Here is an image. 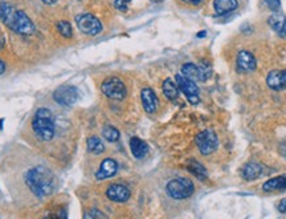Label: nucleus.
<instances>
[{"label":"nucleus","mask_w":286,"mask_h":219,"mask_svg":"<svg viewBox=\"0 0 286 219\" xmlns=\"http://www.w3.org/2000/svg\"><path fill=\"white\" fill-rule=\"evenodd\" d=\"M26 183L36 197H47L53 191L55 179L49 169L45 166H35L26 174Z\"/></svg>","instance_id":"f03ea898"},{"label":"nucleus","mask_w":286,"mask_h":219,"mask_svg":"<svg viewBox=\"0 0 286 219\" xmlns=\"http://www.w3.org/2000/svg\"><path fill=\"white\" fill-rule=\"evenodd\" d=\"M267 86L273 90L286 89V69L282 71H270L266 77Z\"/></svg>","instance_id":"9b49d317"},{"label":"nucleus","mask_w":286,"mask_h":219,"mask_svg":"<svg viewBox=\"0 0 286 219\" xmlns=\"http://www.w3.org/2000/svg\"><path fill=\"white\" fill-rule=\"evenodd\" d=\"M261 173H262V166L260 164H256V162H249L242 167L241 170L242 178L246 179V181H253V179L258 178Z\"/></svg>","instance_id":"f3484780"},{"label":"nucleus","mask_w":286,"mask_h":219,"mask_svg":"<svg viewBox=\"0 0 286 219\" xmlns=\"http://www.w3.org/2000/svg\"><path fill=\"white\" fill-rule=\"evenodd\" d=\"M176 85H178L179 90L186 94L191 104H199L200 102V97H199V86L196 85V82L191 80L188 77H184L183 74H176Z\"/></svg>","instance_id":"0eeeda50"},{"label":"nucleus","mask_w":286,"mask_h":219,"mask_svg":"<svg viewBox=\"0 0 286 219\" xmlns=\"http://www.w3.org/2000/svg\"><path fill=\"white\" fill-rule=\"evenodd\" d=\"M264 191H281L286 189V174L271 178L264 183L262 186Z\"/></svg>","instance_id":"a211bd4d"},{"label":"nucleus","mask_w":286,"mask_h":219,"mask_svg":"<svg viewBox=\"0 0 286 219\" xmlns=\"http://www.w3.org/2000/svg\"><path fill=\"white\" fill-rule=\"evenodd\" d=\"M166 190L168 195L174 199H187L195 191V186L188 178H175L167 183Z\"/></svg>","instance_id":"20e7f679"},{"label":"nucleus","mask_w":286,"mask_h":219,"mask_svg":"<svg viewBox=\"0 0 286 219\" xmlns=\"http://www.w3.org/2000/svg\"><path fill=\"white\" fill-rule=\"evenodd\" d=\"M101 90L112 100H122L126 96V86L118 77L106 78L101 85Z\"/></svg>","instance_id":"423d86ee"},{"label":"nucleus","mask_w":286,"mask_h":219,"mask_svg":"<svg viewBox=\"0 0 286 219\" xmlns=\"http://www.w3.org/2000/svg\"><path fill=\"white\" fill-rule=\"evenodd\" d=\"M88 150L93 154H101V153L105 150V145L104 142L101 141L98 137H90L88 140Z\"/></svg>","instance_id":"4be33fe9"},{"label":"nucleus","mask_w":286,"mask_h":219,"mask_svg":"<svg viewBox=\"0 0 286 219\" xmlns=\"http://www.w3.org/2000/svg\"><path fill=\"white\" fill-rule=\"evenodd\" d=\"M53 98L63 106H72L78 100V92L75 86L63 85L53 93Z\"/></svg>","instance_id":"1a4fd4ad"},{"label":"nucleus","mask_w":286,"mask_h":219,"mask_svg":"<svg viewBox=\"0 0 286 219\" xmlns=\"http://www.w3.org/2000/svg\"><path fill=\"white\" fill-rule=\"evenodd\" d=\"M265 2L273 12H278L281 10V0H265Z\"/></svg>","instance_id":"bb28decb"},{"label":"nucleus","mask_w":286,"mask_h":219,"mask_svg":"<svg viewBox=\"0 0 286 219\" xmlns=\"http://www.w3.org/2000/svg\"><path fill=\"white\" fill-rule=\"evenodd\" d=\"M102 136L109 142H115L119 140V132L114 127H110V125H108V127H105L102 129Z\"/></svg>","instance_id":"5701e85b"},{"label":"nucleus","mask_w":286,"mask_h":219,"mask_svg":"<svg viewBox=\"0 0 286 219\" xmlns=\"http://www.w3.org/2000/svg\"><path fill=\"white\" fill-rule=\"evenodd\" d=\"M278 211L282 212V214H286V198L278 203Z\"/></svg>","instance_id":"c756f323"},{"label":"nucleus","mask_w":286,"mask_h":219,"mask_svg":"<svg viewBox=\"0 0 286 219\" xmlns=\"http://www.w3.org/2000/svg\"><path fill=\"white\" fill-rule=\"evenodd\" d=\"M238 7L237 0H215L213 2V10L216 15H225L234 11Z\"/></svg>","instance_id":"2eb2a0df"},{"label":"nucleus","mask_w":286,"mask_h":219,"mask_svg":"<svg viewBox=\"0 0 286 219\" xmlns=\"http://www.w3.org/2000/svg\"><path fill=\"white\" fill-rule=\"evenodd\" d=\"M282 34L286 35V19L283 20V26H282Z\"/></svg>","instance_id":"72a5a7b5"},{"label":"nucleus","mask_w":286,"mask_h":219,"mask_svg":"<svg viewBox=\"0 0 286 219\" xmlns=\"http://www.w3.org/2000/svg\"><path fill=\"white\" fill-rule=\"evenodd\" d=\"M182 74L184 77H188L191 80H197V67L195 64H184L182 67Z\"/></svg>","instance_id":"b1692460"},{"label":"nucleus","mask_w":286,"mask_h":219,"mask_svg":"<svg viewBox=\"0 0 286 219\" xmlns=\"http://www.w3.org/2000/svg\"><path fill=\"white\" fill-rule=\"evenodd\" d=\"M130 149L133 156L135 157V158H138V160L143 158V157L149 153V146H147V144L138 137H133L130 140Z\"/></svg>","instance_id":"dca6fc26"},{"label":"nucleus","mask_w":286,"mask_h":219,"mask_svg":"<svg viewBox=\"0 0 286 219\" xmlns=\"http://www.w3.org/2000/svg\"><path fill=\"white\" fill-rule=\"evenodd\" d=\"M41 2H44L45 4H55L57 0H41Z\"/></svg>","instance_id":"473e14b6"},{"label":"nucleus","mask_w":286,"mask_h":219,"mask_svg":"<svg viewBox=\"0 0 286 219\" xmlns=\"http://www.w3.org/2000/svg\"><path fill=\"white\" fill-rule=\"evenodd\" d=\"M257 67L256 57L248 51H240L237 55V68L241 72H253Z\"/></svg>","instance_id":"f8f14e48"},{"label":"nucleus","mask_w":286,"mask_h":219,"mask_svg":"<svg viewBox=\"0 0 286 219\" xmlns=\"http://www.w3.org/2000/svg\"><path fill=\"white\" fill-rule=\"evenodd\" d=\"M283 20L285 19L282 16L279 15H273L269 19V24L271 26V28L277 32H282V26H283Z\"/></svg>","instance_id":"a878e982"},{"label":"nucleus","mask_w":286,"mask_h":219,"mask_svg":"<svg viewBox=\"0 0 286 219\" xmlns=\"http://www.w3.org/2000/svg\"><path fill=\"white\" fill-rule=\"evenodd\" d=\"M131 0H115L114 2V7L119 11H126L129 4H130Z\"/></svg>","instance_id":"cd10ccee"},{"label":"nucleus","mask_w":286,"mask_h":219,"mask_svg":"<svg viewBox=\"0 0 286 219\" xmlns=\"http://www.w3.org/2000/svg\"><path fill=\"white\" fill-rule=\"evenodd\" d=\"M76 24L80 28L81 32L90 36L98 35L102 31V24L98 19L92 14H84V15H78L76 18Z\"/></svg>","instance_id":"6e6552de"},{"label":"nucleus","mask_w":286,"mask_h":219,"mask_svg":"<svg viewBox=\"0 0 286 219\" xmlns=\"http://www.w3.org/2000/svg\"><path fill=\"white\" fill-rule=\"evenodd\" d=\"M32 129L41 141L48 142L53 140L56 134V123L52 112L47 108L39 109L32 120Z\"/></svg>","instance_id":"7ed1b4c3"},{"label":"nucleus","mask_w":286,"mask_h":219,"mask_svg":"<svg viewBox=\"0 0 286 219\" xmlns=\"http://www.w3.org/2000/svg\"><path fill=\"white\" fill-rule=\"evenodd\" d=\"M163 93L164 96L167 97L168 100H176L179 96V88L178 85H176V82H174L171 80V78H167V80H164L163 82Z\"/></svg>","instance_id":"aec40b11"},{"label":"nucleus","mask_w":286,"mask_h":219,"mask_svg":"<svg viewBox=\"0 0 286 219\" xmlns=\"http://www.w3.org/2000/svg\"><path fill=\"white\" fill-rule=\"evenodd\" d=\"M141 98H142V105L147 113H155L158 109V97L154 93L153 89L150 88H145L141 92Z\"/></svg>","instance_id":"4468645a"},{"label":"nucleus","mask_w":286,"mask_h":219,"mask_svg":"<svg viewBox=\"0 0 286 219\" xmlns=\"http://www.w3.org/2000/svg\"><path fill=\"white\" fill-rule=\"evenodd\" d=\"M57 30H59L60 34L63 35L64 37H67V39L72 37V35H73L72 26L68 22H59L57 23Z\"/></svg>","instance_id":"393cba45"},{"label":"nucleus","mask_w":286,"mask_h":219,"mask_svg":"<svg viewBox=\"0 0 286 219\" xmlns=\"http://www.w3.org/2000/svg\"><path fill=\"white\" fill-rule=\"evenodd\" d=\"M117 171H118V164L115 162L114 160L112 158H106L101 162V166H100V170L97 171V179H108V178H112L117 174Z\"/></svg>","instance_id":"ddd939ff"},{"label":"nucleus","mask_w":286,"mask_h":219,"mask_svg":"<svg viewBox=\"0 0 286 219\" xmlns=\"http://www.w3.org/2000/svg\"><path fill=\"white\" fill-rule=\"evenodd\" d=\"M85 218H106V214H104V212L98 211V210H96V208H93V210H90L89 212H86L85 214Z\"/></svg>","instance_id":"c85d7f7f"},{"label":"nucleus","mask_w":286,"mask_h":219,"mask_svg":"<svg viewBox=\"0 0 286 219\" xmlns=\"http://www.w3.org/2000/svg\"><path fill=\"white\" fill-rule=\"evenodd\" d=\"M188 170H190V173H192L195 177H196L197 179H200V181H204V179H207V177H208V173H207V169H205L203 165L200 164V162H197V161L192 160L188 162Z\"/></svg>","instance_id":"6ab92c4d"},{"label":"nucleus","mask_w":286,"mask_h":219,"mask_svg":"<svg viewBox=\"0 0 286 219\" xmlns=\"http://www.w3.org/2000/svg\"><path fill=\"white\" fill-rule=\"evenodd\" d=\"M212 76V67L211 64L207 61H201L200 65L197 67V80L200 81H207Z\"/></svg>","instance_id":"412c9836"},{"label":"nucleus","mask_w":286,"mask_h":219,"mask_svg":"<svg viewBox=\"0 0 286 219\" xmlns=\"http://www.w3.org/2000/svg\"><path fill=\"white\" fill-rule=\"evenodd\" d=\"M183 2H186V3H190V4H200V3H203L204 0H183Z\"/></svg>","instance_id":"7c9ffc66"},{"label":"nucleus","mask_w":286,"mask_h":219,"mask_svg":"<svg viewBox=\"0 0 286 219\" xmlns=\"http://www.w3.org/2000/svg\"><path fill=\"white\" fill-rule=\"evenodd\" d=\"M4 71H6V64L0 60V74L2 73H4Z\"/></svg>","instance_id":"2f4dec72"},{"label":"nucleus","mask_w":286,"mask_h":219,"mask_svg":"<svg viewBox=\"0 0 286 219\" xmlns=\"http://www.w3.org/2000/svg\"><path fill=\"white\" fill-rule=\"evenodd\" d=\"M196 145L199 148V152L203 156H209L219 146V138H217L213 130H203V132L197 134Z\"/></svg>","instance_id":"39448f33"},{"label":"nucleus","mask_w":286,"mask_h":219,"mask_svg":"<svg viewBox=\"0 0 286 219\" xmlns=\"http://www.w3.org/2000/svg\"><path fill=\"white\" fill-rule=\"evenodd\" d=\"M131 193L129 187H126L125 185H119V183H115V185L109 186V189L106 190V197L113 202H122L129 201Z\"/></svg>","instance_id":"9d476101"},{"label":"nucleus","mask_w":286,"mask_h":219,"mask_svg":"<svg viewBox=\"0 0 286 219\" xmlns=\"http://www.w3.org/2000/svg\"><path fill=\"white\" fill-rule=\"evenodd\" d=\"M0 20L16 34L30 36L35 32L34 23L26 12L16 10L11 4L0 3Z\"/></svg>","instance_id":"f257e3e1"}]
</instances>
